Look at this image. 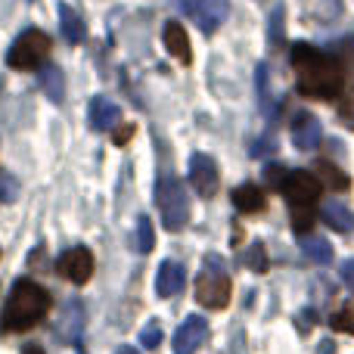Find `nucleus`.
Listing matches in <instances>:
<instances>
[{"instance_id": "obj_14", "label": "nucleus", "mask_w": 354, "mask_h": 354, "mask_svg": "<svg viewBox=\"0 0 354 354\" xmlns=\"http://www.w3.org/2000/svg\"><path fill=\"white\" fill-rule=\"evenodd\" d=\"M81 330H84V311H81L78 301H68L66 311L59 314V320H56V339L59 342H78Z\"/></svg>"}, {"instance_id": "obj_23", "label": "nucleus", "mask_w": 354, "mask_h": 354, "mask_svg": "<svg viewBox=\"0 0 354 354\" xmlns=\"http://www.w3.org/2000/svg\"><path fill=\"white\" fill-rule=\"evenodd\" d=\"M286 10H283V3L274 6V12H270V44L274 47H280L283 44V35H286Z\"/></svg>"}, {"instance_id": "obj_15", "label": "nucleus", "mask_w": 354, "mask_h": 354, "mask_svg": "<svg viewBox=\"0 0 354 354\" xmlns=\"http://www.w3.org/2000/svg\"><path fill=\"white\" fill-rule=\"evenodd\" d=\"M162 41H165L168 53H171L174 59H180V62H189V59H193V50H189V37H187V31H183L180 22H165V28H162Z\"/></svg>"}, {"instance_id": "obj_9", "label": "nucleus", "mask_w": 354, "mask_h": 354, "mask_svg": "<svg viewBox=\"0 0 354 354\" xmlns=\"http://www.w3.org/2000/svg\"><path fill=\"white\" fill-rule=\"evenodd\" d=\"M56 270H59V277H66V280L72 283H87L93 274V255L91 249H84V245H75V249L62 252L59 261H56Z\"/></svg>"}, {"instance_id": "obj_22", "label": "nucleus", "mask_w": 354, "mask_h": 354, "mask_svg": "<svg viewBox=\"0 0 354 354\" xmlns=\"http://www.w3.org/2000/svg\"><path fill=\"white\" fill-rule=\"evenodd\" d=\"M153 245H156V233H153V221L149 218H140L137 221V252H153Z\"/></svg>"}, {"instance_id": "obj_26", "label": "nucleus", "mask_w": 354, "mask_h": 354, "mask_svg": "<svg viewBox=\"0 0 354 354\" xmlns=\"http://www.w3.org/2000/svg\"><path fill=\"white\" fill-rule=\"evenodd\" d=\"M333 330L336 333H354V305H342L339 314H333Z\"/></svg>"}, {"instance_id": "obj_18", "label": "nucleus", "mask_w": 354, "mask_h": 354, "mask_svg": "<svg viewBox=\"0 0 354 354\" xmlns=\"http://www.w3.org/2000/svg\"><path fill=\"white\" fill-rule=\"evenodd\" d=\"M59 28H62V37H66L68 44H81L87 37L84 22H81V16L68 3H59Z\"/></svg>"}, {"instance_id": "obj_20", "label": "nucleus", "mask_w": 354, "mask_h": 354, "mask_svg": "<svg viewBox=\"0 0 354 354\" xmlns=\"http://www.w3.org/2000/svg\"><path fill=\"white\" fill-rule=\"evenodd\" d=\"M41 87L53 103H62V97H66V78H62V72L56 66H47L41 72Z\"/></svg>"}, {"instance_id": "obj_34", "label": "nucleus", "mask_w": 354, "mask_h": 354, "mask_svg": "<svg viewBox=\"0 0 354 354\" xmlns=\"http://www.w3.org/2000/svg\"><path fill=\"white\" fill-rule=\"evenodd\" d=\"M115 354H140V351H137V348H131V345H122V348H118Z\"/></svg>"}, {"instance_id": "obj_16", "label": "nucleus", "mask_w": 354, "mask_h": 354, "mask_svg": "<svg viewBox=\"0 0 354 354\" xmlns=\"http://www.w3.org/2000/svg\"><path fill=\"white\" fill-rule=\"evenodd\" d=\"M320 218H324L326 227H333V230H339V233L354 230V214L345 202H326V205L320 208Z\"/></svg>"}, {"instance_id": "obj_8", "label": "nucleus", "mask_w": 354, "mask_h": 354, "mask_svg": "<svg viewBox=\"0 0 354 354\" xmlns=\"http://www.w3.org/2000/svg\"><path fill=\"white\" fill-rule=\"evenodd\" d=\"M189 183L193 189L208 199V196L218 193V183H221V171H218V162L205 153H193L189 156Z\"/></svg>"}, {"instance_id": "obj_30", "label": "nucleus", "mask_w": 354, "mask_h": 354, "mask_svg": "<svg viewBox=\"0 0 354 354\" xmlns=\"http://www.w3.org/2000/svg\"><path fill=\"white\" fill-rule=\"evenodd\" d=\"M342 283L354 292V258H348V261L342 264Z\"/></svg>"}, {"instance_id": "obj_17", "label": "nucleus", "mask_w": 354, "mask_h": 354, "mask_svg": "<svg viewBox=\"0 0 354 354\" xmlns=\"http://www.w3.org/2000/svg\"><path fill=\"white\" fill-rule=\"evenodd\" d=\"M233 205H236L239 212L252 214V212H264L268 199H264V193L258 189V183H243V187L233 189Z\"/></svg>"}, {"instance_id": "obj_5", "label": "nucleus", "mask_w": 354, "mask_h": 354, "mask_svg": "<svg viewBox=\"0 0 354 354\" xmlns=\"http://www.w3.org/2000/svg\"><path fill=\"white\" fill-rule=\"evenodd\" d=\"M50 56V37L37 28H28L12 41L10 53H6V62L10 68H22V72H31V68H41Z\"/></svg>"}, {"instance_id": "obj_11", "label": "nucleus", "mask_w": 354, "mask_h": 354, "mask_svg": "<svg viewBox=\"0 0 354 354\" xmlns=\"http://www.w3.org/2000/svg\"><path fill=\"white\" fill-rule=\"evenodd\" d=\"M205 339H208L205 317L193 314V317H187L180 326H177V333H174V354H196V348H199Z\"/></svg>"}, {"instance_id": "obj_1", "label": "nucleus", "mask_w": 354, "mask_h": 354, "mask_svg": "<svg viewBox=\"0 0 354 354\" xmlns=\"http://www.w3.org/2000/svg\"><path fill=\"white\" fill-rule=\"evenodd\" d=\"M292 72L301 97L311 100H336L345 87V68L333 56L317 50L314 44H295L292 47Z\"/></svg>"}, {"instance_id": "obj_12", "label": "nucleus", "mask_w": 354, "mask_h": 354, "mask_svg": "<svg viewBox=\"0 0 354 354\" xmlns=\"http://www.w3.org/2000/svg\"><path fill=\"white\" fill-rule=\"evenodd\" d=\"M183 280H187V268L180 261H162L159 264V274H156V292L159 299H171L183 289Z\"/></svg>"}, {"instance_id": "obj_28", "label": "nucleus", "mask_w": 354, "mask_h": 354, "mask_svg": "<svg viewBox=\"0 0 354 354\" xmlns=\"http://www.w3.org/2000/svg\"><path fill=\"white\" fill-rule=\"evenodd\" d=\"M339 118H342L345 128H351V131H354V91L342 100V103H339Z\"/></svg>"}, {"instance_id": "obj_3", "label": "nucleus", "mask_w": 354, "mask_h": 354, "mask_svg": "<svg viewBox=\"0 0 354 354\" xmlns=\"http://www.w3.org/2000/svg\"><path fill=\"white\" fill-rule=\"evenodd\" d=\"M283 196L289 199V212H292V230L308 233L314 224V205H317L320 193H324V183L317 180L311 171H286L277 183Z\"/></svg>"}, {"instance_id": "obj_7", "label": "nucleus", "mask_w": 354, "mask_h": 354, "mask_svg": "<svg viewBox=\"0 0 354 354\" xmlns=\"http://www.w3.org/2000/svg\"><path fill=\"white\" fill-rule=\"evenodd\" d=\"M183 10V16L196 19L202 35H214L227 16H230V0H174Z\"/></svg>"}, {"instance_id": "obj_2", "label": "nucleus", "mask_w": 354, "mask_h": 354, "mask_svg": "<svg viewBox=\"0 0 354 354\" xmlns=\"http://www.w3.org/2000/svg\"><path fill=\"white\" fill-rule=\"evenodd\" d=\"M47 308H50L47 289L31 280H16V286H12L10 299L3 305V314H0V333L10 336V333L31 330L35 324H41L47 317Z\"/></svg>"}, {"instance_id": "obj_24", "label": "nucleus", "mask_w": 354, "mask_h": 354, "mask_svg": "<svg viewBox=\"0 0 354 354\" xmlns=\"http://www.w3.org/2000/svg\"><path fill=\"white\" fill-rule=\"evenodd\" d=\"M140 345L143 348H159L162 345V324L159 320H149V324L140 330Z\"/></svg>"}, {"instance_id": "obj_10", "label": "nucleus", "mask_w": 354, "mask_h": 354, "mask_svg": "<svg viewBox=\"0 0 354 354\" xmlns=\"http://www.w3.org/2000/svg\"><path fill=\"white\" fill-rule=\"evenodd\" d=\"M289 134H292L295 149H301V153H311V149H317L320 140H324V128H320L317 115H311V112H299V115L292 118V128H289Z\"/></svg>"}, {"instance_id": "obj_6", "label": "nucleus", "mask_w": 354, "mask_h": 354, "mask_svg": "<svg viewBox=\"0 0 354 354\" xmlns=\"http://www.w3.org/2000/svg\"><path fill=\"white\" fill-rule=\"evenodd\" d=\"M196 301L205 308H227V301H230V280H227V274L221 270V261L218 255H208L205 261V270L199 274V280H196Z\"/></svg>"}, {"instance_id": "obj_19", "label": "nucleus", "mask_w": 354, "mask_h": 354, "mask_svg": "<svg viewBox=\"0 0 354 354\" xmlns=\"http://www.w3.org/2000/svg\"><path fill=\"white\" fill-rule=\"evenodd\" d=\"M299 245H301V255H305L308 261H314V264H330L333 261V245L326 243L324 236H301Z\"/></svg>"}, {"instance_id": "obj_29", "label": "nucleus", "mask_w": 354, "mask_h": 354, "mask_svg": "<svg viewBox=\"0 0 354 354\" xmlns=\"http://www.w3.org/2000/svg\"><path fill=\"white\" fill-rule=\"evenodd\" d=\"M19 193V183L10 174H0V202H12Z\"/></svg>"}, {"instance_id": "obj_4", "label": "nucleus", "mask_w": 354, "mask_h": 354, "mask_svg": "<svg viewBox=\"0 0 354 354\" xmlns=\"http://www.w3.org/2000/svg\"><path fill=\"white\" fill-rule=\"evenodd\" d=\"M156 202H159V212H162V224L168 230H183V224L189 221V199H187V189L177 177L165 174L156 187Z\"/></svg>"}, {"instance_id": "obj_31", "label": "nucleus", "mask_w": 354, "mask_h": 354, "mask_svg": "<svg viewBox=\"0 0 354 354\" xmlns=\"http://www.w3.org/2000/svg\"><path fill=\"white\" fill-rule=\"evenodd\" d=\"M131 134H134V128H131V124H124V128H118V131H115V137H112V140H115L118 147H122V143H128V140H131Z\"/></svg>"}, {"instance_id": "obj_13", "label": "nucleus", "mask_w": 354, "mask_h": 354, "mask_svg": "<svg viewBox=\"0 0 354 354\" xmlns=\"http://www.w3.org/2000/svg\"><path fill=\"white\" fill-rule=\"evenodd\" d=\"M87 118H91L93 131H112L118 122H122V109H118L109 97H93L91 109H87Z\"/></svg>"}, {"instance_id": "obj_33", "label": "nucleus", "mask_w": 354, "mask_h": 354, "mask_svg": "<svg viewBox=\"0 0 354 354\" xmlns=\"http://www.w3.org/2000/svg\"><path fill=\"white\" fill-rule=\"evenodd\" d=\"M22 354H44V348H41V345H25Z\"/></svg>"}, {"instance_id": "obj_25", "label": "nucleus", "mask_w": 354, "mask_h": 354, "mask_svg": "<svg viewBox=\"0 0 354 354\" xmlns=\"http://www.w3.org/2000/svg\"><path fill=\"white\" fill-rule=\"evenodd\" d=\"M255 87H258V100H261L264 112H270V87H268V66H264V62H258Z\"/></svg>"}, {"instance_id": "obj_27", "label": "nucleus", "mask_w": 354, "mask_h": 354, "mask_svg": "<svg viewBox=\"0 0 354 354\" xmlns=\"http://www.w3.org/2000/svg\"><path fill=\"white\" fill-rule=\"evenodd\" d=\"M317 171L324 174L326 180H333V187H339V189H345V187H348V177H345L342 171H339L336 165H330V162H320V165H317Z\"/></svg>"}, {"instance_id": "obj_32", "label": "nucleus", "mask_w": 354, "mask_h": 354, "mask_svg": "<svg viewBox=\"0 0 354 354\" xmlns=\"http://www.w3.org/2000/svg\"><path fill=\"white\" fill-rule=\"evenodd\" d=\"M270 140H261V143H255V147H252V156H264V153H270Z\"/></svg>"}, {"instance_id": "obj_21", "label": "nucleus", "mask_w": 354, "mask_h": 354, "mask_svg": "<svg viewBox=\"0 0 354 354\" xmlns=\"http://www.w3.org/2000/svg\"><path fill=\"white\" fill-rule=\"evenodd\" d=\"M243 264L249 270H255V274H264V270L270 268V261H268V249H264L261 243H252L249 245V252L243 255Z\"/></svg>"}]
</instances>
